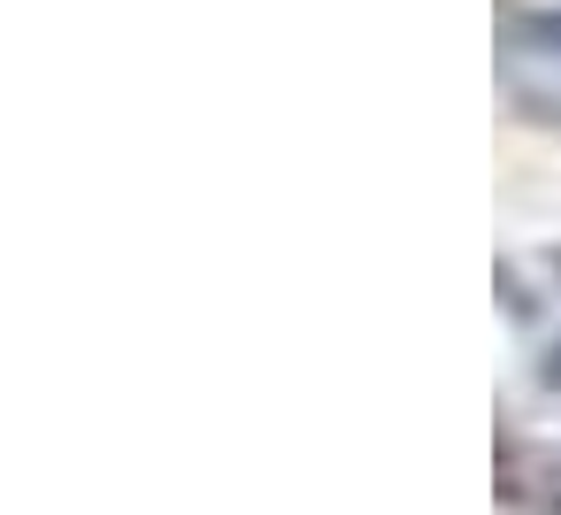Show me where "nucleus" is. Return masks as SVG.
<instances>
[{
	"label": "nucleus",
	"instance_id": "nucleus-2",
	"mask_svg": "<svg viewBox=\"0 0 561 515\" xmlns=\"http://www.w3.org/2000/svg\"><path fill=\"white\" fill-rule=\"evenodd\" d=\"M507 316L530 354V369L561 392V247L546 254H507Z\"/></svg>",
	"mask_w": 561,
	"mask_h": 515
},
{
	"label": "nucleus",
	"instance_id": "nucleus-1",
	"mask_svg": "<svg viewBox=\"0 0 561 515\" xmlns=\"http://www.w3.org/2000/svg\"><path fill=\"white\" fill-rule=\"evenodd\" d=\"M500 93L530 124H561V9L500 16Z\"/></svg>",
	"mask_w": 561,
	"mask_h": 515
}]
</instances>
